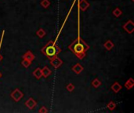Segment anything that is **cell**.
Here are the masks:
<instances>
[{"instance_id": "19", "label": "cell", "mask_w": 134, "mask_h": 113, "mask_svg": "<svg viewBox=\"0 0 134 113\" xmlns=\"http://www.w3.org/2000/svg\"><path fill=\"white\" fill-rule=\"evenodd\" d=\"M21 64H22L24 68H28L30 67V65L31 64V61H28V60H27V59H24V58H23V60H22V61H21Z\"/></svg>"}, {"instance_id": "8", "label": "cell", "mask_w": 134, "mask_h": 113, "mask_svg": "<svg viewBox=\"0 0 134 113\" xmlns=\"http://www.w3.org/2000/svg\"><path fill=\"white\" fill-rule=\"evenodd\" d=\"M27 59V60H28V61H33L34 60H35V55L32 53V52L31 51H30V50H28L23 56H22V59Z\"/></svg>"}, {"instance_id": "20", "label": "cell", "mask_w": 134, "mask_h": 113, "mask_svg": "<svg viewBox=\"0 0 134 113\" xmlns=\"http://www.w3.org/2000/svg\"><path fill=\"white\" fill-rule=\"evenodd\" d=\"M40 4H41V6H42L43 8L46 9V8H48V7L50 6V2L49 1V0H42L41 3H40Z\"/></svg>"}, {"instance_id": "5", "label": "cell", "mask_w": 134, "mask_h": 113, "mask_svg": "<svg viewBox=\"0 0 134 113\" xmlns=\"http://www.w3.org/2000/svg\"><path fill=\"white\" fill-rule=\"evenodd\" d=\"M123 29L129 34H132L134 31V23L132 21L129 20L123 25Z\"/></svg>"}, {"instance_id": "21", "label": "cell", "mask_w": 134, "mask_h": 113, "mask_svg": "<svg viewBox=\"0 0 134 113\" xmlns=\"http://www.w3.org/2000/svg\"><path fill=\"white\" fill-rule=\"evenodd\" d=\"M66 89L68 90V91L69 92H72L74 90V85L73 83H68L66 86Z\"/></svg>"}, {"instance_id": "11", "label": "cell", "mask_w": 134, "mask_h": 113, "mask_svg": "<svg viewBox=\"0 0 134 113\" xmlns=\"http://www.w3.org/2000/svg\"><path fill=\"white\" fill-rule=\"evenodd\" d=\"M42 73H43V77L46 79L50 75V74L52 73V71L49 68L48 66L46 65L43 67V68H42Z\"/></svg>"}, {"instance_id": "9", "label": "cell", "mask_w": 134, "mask_h": 113, "mask_svg": "<svg viewBox=\"0 0 134 113\" xmlns=\"http://www.w3.org/2000/svg\"><path fill=\"white\" fill-rule=\"evenodd\" d=\"M83 67L79 64V63H78V64H75L72 68H71V70L75 73V74H77V75H79L82 71H83Z\"/></svg>"}, {"instance_id": "2", "label": "cell", "mask_w": 134, "mask_h": 113, "mask_svg": "<svg viewBox=\"0 0 134 113\" xmlns=\"http://www.w3.org/2000/svg\"><path fill=\"white\" fill-rule=\"evenodd\" d=\"M41 51L47 58L50 60L54 56H58V54L61 52V49L56 43V42L50 40L42 48Z\"/></svg>"}, {"instance_id": "18", "label": "cell", "mask_w": 134, "mask_h": 113, "mask_svg": "<svg viewBox=\"0 0 134 113\" xmlns=\"http://www.w3.org/2000/svg\"><path fill=\"white\" fill-rule=\"evenodd\" d=\"M107 108L110 110V111H113V110H114L115 109V108H116V104L114 103V101H110L107 104Z\"/></svg>"}, {"instance_id": "15", "label": "cell", "mask_w": 134, "mask_h": 113, "mask_svg": "<svg viewBox=\"0 0 134 113\" xmlns=\"http://www.w3.org/2000/svg\"><path fill=\"white\" fill-rule=\"evenodd\" d=\"M101 84H102V83L97 79V78H96V79H94L93 81H92V86L94 87V88H98L99 86H101Z\"/></svg>"}, {"instance_id": "14", "label": "cell", "mask_w": 134, "mask_h": 113, "mask_svg": "<svg viewBox=\"0 0 134 113\" xmlns=\"http://www.w3.org/2000/svg\"><path fill=\"white\" fill-rule=\"evenodd\" d=\"M104 46L105 47V49H106L107 50H112V49L114 48V43H112V41H111V40H107V41L104 43Z\"/></svg>"}, {"instance_id": "25", "label": "cell", "mask_w": 134, "mask_h": 113, "mask_svg": "<svg viewBox=\"0 0 134 113\" xmlns=\"http://www.w3.org/2000/svg\"><path fill=\"white\" fill-rule=\"evenodd\" d=\"M131 1H132V2H134V0H131Z\"/></svg>"}, {"instance_id": "13", "label": "cell", "mask_w": 134, "mask_h": 113, "mask_svg": "<svg viewBox=\"0 0 134 113\" xmlns=\"http://www.w3.org/2000/svg\"><path fill=\"white\" fill-rule=\"evenodd\" d=\"M134 86V80L132 78H129L125 83V87L127 89V90H130Z\"/></svg>"}, {"instance_id": "10", "label": "cell", "mask_w": 134, "mask_h": 113, "mask_svg": "<svg viewBox=\"0 0 134 113\" xmlns=\"http://www.w3.org/2000/svg\"><path fill=\"white\" fill-rule=\"evenodd\" d=\"M111 90H112L113 92H114V93H119V92L122 89V85L119 84V83L115 82V83H114L111 85Z\"/></svg>"}, {"instance_id": "23", "label": "cell", "mask_w": 134, "mask_h": 113, "mask_svg": "<svg viewBox=\"0 0 134 113\" xmlns=\"http://www.w3.org/2000/svg\"><path fill=\"white\" fill-rule=\"evenodd\" d=\"M3 60V55L1 53H0V62H1Z\"/></svg>"}, {"instance_id": "4", "label": "cell", "mask_w": 134, "mask_h": 113, "mask_svg": "<svg viewBox=\"0 0 134 113\" xmlns=\"http://www.w3.org/2000/svg\"><path fill=\"white\" fill-rule=\"evenodd\" d=\"M62 64H63V61L60 58H58L57 56H54L53 58L50 59V64L54 68H60L62 65Z\"/></svg>"}, {"instance_id": "3", "label": "cell", "mask_w": 134, "mask_h": 113, "mask_svg": "<svg viewBox=\"0 0 134 113\" xmlns=\"http://www.w3.org/2000/svg\"><path fill=\"white\" fill-rule=\"evenodd\" d=\"M10 97L12 98V99L13 101H15L16 102L20 101L23 97H24V93L19 90V89H15L11 93H10Z\"/></svg>"}, {"instance_id": "24", "label": "cell", "mask_w": 134, "mask_h": 113, "mask_svg": "<svg viewBox=\"0 0 134 113\" xmlns=\"http://www.w3.org/2000/svg\"><path fill=\"white\" fill-rule=\"evenodd\" d=\"M2 76H3V75H2V73H1V72H0V78H1Z\"/></svg>"}, {"instance_id": "1", "label": "cell", "mask_w": 134, "mask_h": 113, "mask_svg": "<svg viewBox=\"0 0 134 113\" xmlns=\"http://www.w3.org/2000/svg\"><path fill=\"white\" fill-rule=\"evenodd\" d=\"M68 49L77 56L79 60H82L86 56V51L89 49V46L80 36H78L77 39L71 44L69 45Z\"/></svg>"}, {"instance_id": "22", "label": "cell", "mask_w": 134, "mask_h": 113, "mask_svg": "<svg viewBox=\"0 0 134 113\" xmlns=\"http://www.w3.org/2000/svg\"><path fill=\"white\" fill-rule=\"evenodd\" d=\"M39 113H46L48 112V109L45 107V106H43L40 108V109L39 110Z\"/></svg>"}, {"instance_id": "7", "label": "cell", "mask_w": 134, "mask_h": 113, "mask_svg": "<svg viewBox=\"0 0 134 113\" xmlns=\"http://www.w3.org/2000/svg\"><path fill=\"white\" fill-rule=\"evenodd\" d=\"M89 6L90 4L87 0H80L79 2V7L82 11H86L89 7Z\"/></svg>"}, {"instance_id": "16", "label": "cell", "mask_w": 134, "mask_h": 113, "mask_svg": "<svg viewBox=\"0 0 134 113\" xmlns=\"http://www.w3.org/2000/svg\"><path fill=\"white\" fill-rule=\"evenodd\" d=\"M46 31H45L43 28H39V30H38V31H36V35H37V36H38V37H39L40 39L43 38V37L46 35Z\"/></svg>"}, {"instance_id": "12", "label": "cell", "mask_w": 134, "mask_h": 113, "mask_svg": "<svg viewBox=\"0 0 134 113\" xmlns=\"http://www.w3.org/2000/svg\"><path fill=\"white\" fill-rule=\"evenodd\" d=\"M32 75L37 79H40L43 77V73H42V69L40 68H37L35 70L33 71Z\"/></svg>"}, {"instance_id": "6", "label": "cell", "mask_w": 134, "mask_h": 113, "mask_svg": "<svg viewBox=\"0 0 134 113\" xmlns=\"http://www.w3.org/2000/svg\"><path fill=\"white\" fill-rule=\"evenodd\" d=\"M25 106L28 108H29L30 110H32L37 106V101L35 100H34V98H30L29 99H28L25 101Z\"/></svg>"}, {"instance_id": "17", "label": "cell", "mask_w": 134, "mask_h": 113, "mask_svg": "<svg viewBox=\"0 0 134 113\" xmlns=\"http://www.w3.org/2000/svg\"><path fill=\"white\" fill-rule=\"evenodd\" d=\"M122 14V11L119 8H115L113 10V15L115 17H119Z\"/></svg>"}]
</instances>
